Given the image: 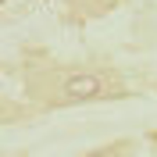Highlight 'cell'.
<instances>
[{"label":"cell","instance_id":"1","mask_svg":"<svg viewBox=\"0 0 157 157\" xmlns=\"http://www.w3.org/2000/svg\"><path fill=\"white\" fill-rule=\"evenodd\" d=\"M107 93V82L100 75H89V71H75V75L61 78V93L57 100H97Z\"/></svg>","mask_w":157,"mask_h":157}]
</instances>
